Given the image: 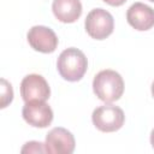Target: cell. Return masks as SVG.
I'll list each match as a JSON object with an SVG mask.
<instances>
[{"label":"cell","instance_id":"6da1fadb","mask_svg":"<svg viewBox=\"0 0 154 154\" xmlns=\"http://www.w3.org/2000/svg\"><path fill=\"white\" fill-rule=\"evenodd\" d=\"M93 90L101 101L111 103L119 100L123 95L124 81L117 71L102 70L94 77Z\"/></svg>","mask_w":154,"mask_h":154},{"label":"cell","instance_id":"7a4b0ae2","mask_svg":"<svg viewBox=\"0 0 154 154\" xmlns=\"http://www.w3.org/2000/svg\"><path fill=\"white\" fill-rule=\"evenodd\" d=\"M57 69L64 79L77 82L84 76L88 69V60L82 51L71 47L60 53L57 61Z\"/></svg>","mask_w":154,"mask_h":154},{"label":"cell","instance_id":"3957f363","mask_svg":"<svg viewBox=\"0 0 154 154\" xmlns=\"http://www.w3.org/2000/svg\"><path fill=\"white\" fill-rule=\"evenodd\" d=\"M91 120L95 128L100 131L113 132L123 126L125 116L120 107L113 105H105L93 111Z\"/></svg>","mask_w":154,"mask_h":154},{"label":"cell","instance_id":"277c9868","mask_svg":"<svg viewBox=\"0 0 154 154\" xmlns=\"http://www.w3.org/2000/svg\"><path fill=\"white\" fill-rule=\"evenodd\" d=\"M85 30L95 40H105L113 32L114 20L112 14L103 8L91 10L85 18Z\"/></svg>","mask_w":154,"mask_h":154},{"label":"cell","instance_id":"5b68a950","mask_svg":"<svg viewBox=\"0 0 154 154\" xmlns=\"http://www.w3.org/2000/svg\"><path fill=\"white\" fill-rule=\"evenodd\" d=\"M22 116L24 120L35 128H47L53 120V111L46 101H28L23 106Z\"/></svg>","mask_w":154,"mask_h":154},{"label":"cell","instance_id":"8992f818","mask_svg":"<svg viewBox=\"0 0 154 154\" xmlns=\"http://www.w3.org/2000/svg\"><path fill=\"white\" fill-rule=\"evenodd\" d=\"M20 95L25 102L34 100L46 101L51 95V89L47 81L41 75L31 73L22 79Z\"/></svg>","mask_w":154,"mask_h":154},{"label":"cell","instance_id":"52a82bcc","mask_svg":"<svg viewBox=\"0 0 154 154\" xmlns=\"http://www.w3.org/2000/svg\"><path fill=\"white\" fill-rule=\"evenodd\" d=\"M45 148L49 154H71L75 150V137L64 128H54L46 136Z\"/></svg>","mask_w":154,"mask_h":154},{"label":"cell","instance_id":"ba28073f","mask_svg":"<svg viewBox=\"0 0 154 154\" xmlns=\"http://www.w3.org/2000/svg\"><path fill=\"white\" fill-rule=\"evenodd\" d=\"M28 42L37 52L53 53L58 47V37L55 32L47 26L35 25L28 31Z\"/></svg>","mask_w":154,"mask_h":154},{"label":"cell","instance_id":"9c48e42d","mask_svg":"<svg viewBox=\"0 0 154 154\" xmlns=\"http://www.w3.org/2000/svg\"><path fill=\"white\" fill-rule=\"evenodd\" d=\"M126 19L138 31L149 30L154 26V10L143 2H135L126 11Z\"/></svg>","mask_w":154,"mask_h":154},{"label":"cell","instance_id":"30bf717a","mask_svg":"<svg viewBox=\"0 0 154 154\" xmlns=\"http://www.w3.org/2000/svg\"><path fill=\"white\" fill-rule=\"evenodd\" d=\"M52 10L58 20L73 23L82 14V4L79 0H53Z\"/></svg>","mask_w":154,"mask_h":154},{"label":"cell","instance_id":"8fae6325","mask_svg":"<svg viewBox=\"0 0 154 154\" xmlns=\"http://www.w3.org/2000/svg\"><path fill=\"white\" fill-rule=\"evenodd\" d=\"M13 99V89L12 85L4 78H1V108H5L8 103H11Z\"/></svg>","mask_w":154,"mask_h":154},{"label":"cell","instance_id":"7c38bea8","mask_svg":"<svg viewBox=\"0 0 154 154\" xmlns=\"http://www.w3.org/2000/svg\"><path fill=\"white\" fill-rule=\"evenodd\" d=\"M22 153H46L45 144L37 141H30L24 144V147L20 149Z\"/></svg>","mask_w":154,"mask_h":154},{"label":"cell","instance_id":"4fadbf2b","mask_svg":"<svg viewBox=\"0 0 154 154\" xmlns=\"http://www.w3.org/2000/svg\"><path fill=\"white\" fill-rule=\"evenodd\" d=\"M103 1L111 6H122L126 0H103Z\"/></svg>","mask_w":154,"mask_h":154},{"label":"cell","instance_id":"5bb4252c","mask_svg":"<svg viewBox=\"0 0 154 154\" xmlns=\"http://www.w3.org/2000/svg\"><path fill=\"white\" fill-rule=\"evenodd\" d=\"M150 144L154 148V129L152 130V134H150Z\"/></svg>","mask_w":154,"mask_h":154},{"label":"cell","instance_id":"9a60e30c","mask_svg":"<svg viewBox=\"0 0 154 154\" xmlns=\"http://www.w3.org/2000/svg\"><path fill=\"white\" fill-rule=\"evenodd\" d=\"M152 95H153V97H154V82H153V84H152Z\"/></svg>","mask_w":154,"mask_h":154},{"label":"cell","instance_id":"2e32d148","mask_svg":"<svg viewBox=\"0 0 154 154\" xmlns=\"http://www.w3.org/2000/svg\"><path fill=\"white\" fill-rule=\"evenodd\" d=\"M149 1H152V2H154V0H149Z\"/></svg>","mask_w":154,"mask_h":154}]
</instances>
